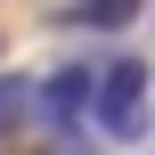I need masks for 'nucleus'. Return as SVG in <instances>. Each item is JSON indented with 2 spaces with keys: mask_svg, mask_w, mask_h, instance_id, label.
Listing matches in <instances>:
<instances>
[{
  "mask_svg": "<svg viewBox=\"0 0 155 155\" xmlns=\"http://www.w3.org/2000/svg\"><path fill=\"white\" fill-rule=\"evenodd\" d=\"M147 114H155V82L139 57H106L98 65V106H90V123L106 131V139H147Z\"/></svg>",
  "mask_w": 155,
  "mask_h": 155,
  "instance_id": "f257e3e1",
  "label": "nucleus"
},
{
  "mask_svg": "<svg viewBox=\"0 0 155 155\" xmlns=\"http://www.w3.org/2000/svg\"><path fill=\"white\" fill-rule=\"evenodd\" d=\"M33 106H41L49 131H74V123L98 106V65H57V74H41V82H33Z\"/></svg>",
  "mask_w": 155,
  "mask_h": 155,
  "instance_id": "f03ea898",
  "label": "nucleus"
},
{
  "mask_svg": "<svg viewBox=\"0 0 155 155\" xmlns=\"http://www.w3.org/2000/svg\"><path fill=\"white\" fill-rule=\"evenodd\" d=\"M65 25H90V33H123L131 16H139V0H74V8H57Z\"/></svg>",
  "mask_w": 155,
  "mask_h": 155,
  "instance_id": "7ed1b4c3",
  "label": "nucleus"
},
{
  "mask_svg": "<svg viewBox=\"0 0 155 155\" xmlns=\"http://www.w3.org/2000/svg\"><path fill=\"white\" fill-rule=\"evenodd\" d=\"M25 106H33V82H16V74H0V131H8V123H16Z\"/></svg>",
  "mask_w": 155,
  "mask_h": 155,
  "instance_id": "20e7f679",
  "label": "nucleus"
},
{
  "mask_svg": "<svg viewBox=\"0 0 155 155\" xmlns=\"http://www.w3.org/2000/svg\"><path fill=\"white\" fill-rule=\"evenodd\" d=\"M41 155H98V147H82V131H57V139H49Z\"/></svg>",
  "mask_w": 155,
  "mask_h": 155,
  "instance_id": "39448f33",
  "label": "nucleus"
},
{
  "mask_svg": "<svg viewBox=\"0 0 155 155\" xmlns=\"http://www.w3.org/2000/svg\"><path fill=\"white\" fill-rule=\"evenodd\" d=\"M147 155H155V147H147Z\"/></svg>",
  "mask_w": 155,
  "mask_h": 155,
  "instance_id": "423d86ee",
  "label": "nucleus"
}]
</instances>
